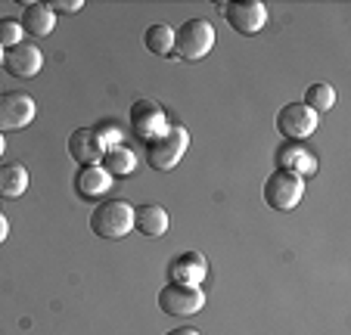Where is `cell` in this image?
<instances>
[{
    "label": "cell",
    "instance_id": "1",
    "mask_svg": "<svg viewBox=\"0 0 351 335\" xmlns=\"http://www.w3.org/2000/svg\"><path fill=\"white\" fill-rule=\"evenodd\" d=\"M90 230L99 239H125L134 230V205L125 199H109L90 214Z\"/></svg>",
    "mask_w": 351,
    "mask_h": 335
},
{
    "label": "cell",
    "instance_id": "2",
    "mask_svg": "<svg viewBox=\"0 0 351 335\" xmlns=\"http://www.w3.org/2000/svg\"><path fill=\"white\" fill-rule=\"evenodd\" d=\"M186 146H190V134L180 125H168V131L162 137L146 143V162L153 164L156 171H171L178 168V162L184 158Z\"/></svg>",
    "mask_w": 351,
    "mask_h": 335
},
{
    "label": "cell",
    "instance_id": "3",
    "mask_svg": "<svg viewBox=\"0 0 351 335\" xmlns=\"http://www.w3.org/2000/svg\"><path fill=\"white\" fill-rule=\"evenodd\" d=\"M215 47V28L208 19H186L174 32V53L184 62H199Z\"/></svg>",
    "mask_w": 351,
    "mask_h": 335
},
{
    "label": "cell",
    "instance_id": "4",
    "mask_svg": "<svg viewBox=\"0 0 351 335\" xmlns=\"http://www.w3.org/2000/svg\"><path fill=\"white\" fill-rule=\"evenodd\" d=\"M128 127H131V134L137 140L149 143V140L162 137V134L168 131V121L156 99H137V103L131 106V112H128Z\"/></svg>",
    "mask_w": 351,
    "mask_h": 335
},
{
    "label": "cell",
    "instance_id": "5",
    "mask_svg": "<svg viewBox=\"0 0 351 335\" xmlns=\"http://www.w3.org/2000/svg\"><path fill=\"white\" fill-rule=\"evenodd\" d=\"M305 196V180L289 171H274L265 180V202L274 211H292Z\"/></svg>",
    "mask_w": 351,
    "mask_h": 335
},
{
    "label": "cell",
    "instance_id": "6",
    "mask_svg": "<svg viewBox=\"0 0 351 335\" xmlns=\"http://www.w3.org/2000/svg\"><path fill=\"white\" fill-rule=\"evenodd\" d=\"M221 13H224V19L230 22L233 32L245 34V38L258 34L267 22V10L261 0H233V3H221Z\"/></svg>",
    "mask_w": 351,
    "mask_h": 335
},
{
    "label": "cell",
    "instance_id": "7",
    "mask_svg": "<svg viewBox=\"0 0 351 335\" xmlns=\"http://www.w3.org/2000/svg\"><path fill=\"white\" fill-rule=\"evenodd\" d=\"M159 308L171 317H193L206 308V292L199 289V286L168 283L159 292Z\"/></svg>",
    "mask_w": 351,
    "mask_h": 335
},
{
    "label": "cell",
    "instance_id": "8",
    "mask_svg": "<svg viewBox=\"0 0 351 335\" xmlns=\"http://www.w3.org/2000/svg\"><path fill=\"white\" fill-rule=\"evenodd\" d=\"M317 119L305 103H289L277 112V131L283 134L289 143H302L305 137H311L317 131Z\"/></svg>",
    "mask_w": 351,
    "mask_h": 335
},
{
    "label": "cell",
    "instance_id": "9",
    "mask_svg": "<svg viewBox=\"0 0 351 335\" xmlns=\"http://www.w3.org/2000/svg\"><path fill=\"white\" fill-rule=\"evenodd\" d=\"M34 112H38V106H34V99L28 93H19V90L3 93L0 97V134L28 127L34 121Z\"/></svg>",
    "mask_w": 351,
    "mask_h": 335
},
{
    "label": "cell",
    "instance_id": "10",
    "mask_svg": "<svg viewBox=\"0 0 351 335\" xmlns=\"http://www.w3.org/2000/svg\"><path fill=\"white\" fill-rule=\"evenodd\" d=\"M106 140L97 134V127H78V131L69 137V156L81 164H99L106 156Z\"/></svg>",
    "mask_w": 351,
    "mask_h": 335
},
{
    "label": "cell",
    "instance_id": "11",
    "mask_svg": "<svg viewBox=\"0 0 351 335\" xmlns=\"http://www.w3.org/2000/svg\"><path fill=\"white\" fill-rule=\"evenodd\" d=\"M3 66H7V72L13 75V78H34V75L40 72V66H44V53L38 50L34 44H16L10 47V53L3 56Z\"/></svg>",
    "mask_w": 351,
    "mask_h": 335
},
{
    "label": "cell",
    "instance_id": "12",
    "mask_svg": "<svg viewBox=\"0 0 351 335\" xmlns=\"http://www.w3.org/2000/svg\"><path fill=\"white\" fill-rule=\"evenodd\" d=\"M208 273V264H206V255H199V251H184L171 261L168 267V276H171V283H180V286H202Z\"/></svg>",
    "mask_w": 351,
    "mask_h": 335
},
{
    "label": "cell",
    "instance_id": "13",
    "mask_svg": "<svg viewBox=\"0 0 351 335\" xmlns=\"http://www.w3.org/2000/svg\"><path fill=\"white\" fill-rule=\"evenodd\" d=\"M22 32H28L32 38H47L53 34L56 13L50 3H22Z\"/></svg>",
    "mask_w": 351,
    "mask_h": 335
},
{
    "label": "cell",
    "instance_id": "14",
    "mask_svg": "<svg viewBox=\"0 0 351 335\" xmlns=\"http://www.w3.org/2000/svg\"><path fill=\"white\" fill-rule=\"evenodd\" d=\"M75 190L84 199H99L103 193L112 190V174H109L103 164H84V168L75 174Z\"/></svg>",
    "mask_w": 351,
    "mask_h": 335
},
{
    "label": "cell",
    "instance_id": "15",
    "mask_svg": "<svg viewBox=\"0 0 351 335\" xmlns=\"http://www.w3.org/2000/svg\"><path fill=\"white\" fill-rule=\"evenodd\" d=\"M134 227H137L143 236H165L168 230V211L162 205H143V208H134Z\"/></svg>",
    "mask_w": 351,
    "mask_h": 335
},
{
    "label": "cell",
    "instance_id": "16",
    "mask_svg": "<svg viewBox=\"0 0 351 335\" xmlns=\"http://www.w3.org/2000/svg\"><path fill=\"white\" fill-rule=\"evenodd\" d=\"M277 158H280V171H289V174H295V177L317 171V162H314V156L308 149H302L298 143L283 146V149L277 152Z\"/></svg>",
    "mask_w": 351,
    "mask_h": 335
},
{
    "label": "cell",
    "instance_id": "17",
    "mask_svg": "<svg viewBox=\"0 0 351 335\" xmlns=\"http://www.w3.org/2000/svg\"><path fill=\"white\" fill-rule=\"evenodd\" d=\"M25 190H28L25 164H19V162L0 164V196L3 199H19Z\"/></svg>",
    "mask_w": 351,
    "mask_h": 335
},
{
    "label": "cell",
    "instance_id": "18",
    "mask_svg": "<svg viewBox=\"0 0 351 335\" xmlns=\"http://www.w3.org/2000/svg\"><path fill=\"white\" fill-rule=\"evenodd\" d=\"M143 44H146V50L156 53V56H171L174 53V28H168L165 22H156V25L146 28Z\"/></svg>",
    "mask_w": 351,
    "mask_h": 335
},
{
    "label": "cell",
    "instance_id": "19",
    "mask_svg": "<svg viewBox=\"0 0 351 335\" xmlns=\"http://www.w3.org/2000/svg\"><path fill=\"white\" fill-rule=\"evenodd\" d=\"M134 164H137V156L125 146H109L106 156H103V168H106L112 177H125V174L134 171Z\"/></svg>",
    "mask_w": 351,
    "mask_h": 335
},
{
    "label": "cell",
    "instance_id": "20",
    "mask_svg": "<svg viewBox=\"0 0 351 335\" xmlns=\"http://www.w3.org/2000/svg\"><path fill=\"white\" fill-rule=\"evenodd\" d=\"M305 106L314 112V115H320V112H330L332 106H336V90H332L330 84H324V81H317V84L308 87Z\"/></svg>",
    "mask_w": 351,
    "mask_h": 335
},
{
    "label": "cell",
    "instance_id": "21",
    "mask_svg": "<svg viewBox=\"0 0 351 335\" xmlns=\"http://www.w3.org/2000/svg\"><path fill=\"white\" fill-rule=\"evenodd\" d=\"M22 22L19 19H0V47H16L22 44Z\"/></svg>",
    "mask_w": 351,
    "mask_h": 335
},
{
    "label": "cell",
    "instance_id": "22",
    "mask_svg": "<svg viewBox=\"0 0 351 335\" xmlns=\"http://www.w3.org/2000/svg\"><path fill=\"white\" fill-rule=\"evenodd\" d=\"M81 7V0H53V13H78Z\"/></svg>",
    "mask_w": 351,
    "mask_h": 335
},
{
    "label": "cell",
    "instance_id": "23",
    "mask_svg": "<svg viewBox=\"0 0 351 335\" xmlns=\"http://www.w3.org/2000/svg\"><path fill=\"white\" fill-rule=\"evenodd\" d=\"M165 335H202V332L193 329V326H178V329H171V332H165Z\"/></svg>",
    "mask_w": 351,
    "mask_h": 335
},
{
    "label": "cell",
    "instance_id": "24",
    "mask_svg": "<svg viewBox=\"0 0 351 335\" xmlns=\"http://www.w3.org/2000/svg\"><path fill=\"white\" fill-rule=\"evenodd\" d=\"M7 236H10V221L3 214H0V245L7 243Z\"/></svg>",
    "mask_w": 351,
    "mask_h": 335
},
{
    "label": "cell",
    "instance_id": "25",
    "mask_svg": "<svg viewBox=\"0 0 351 335\" xmlns=\"http://www.w3.org/2000/svg\"><path fill=\"white\" fill-rule=\"evenodd\" d=\"M3 149H7V140H3V134H0V156H3Z\"/></svg>",
    "mask_w": 351,
    "mask_h": 335
},
{
    "label": "cell",
    "instance_id": "26",
    "mask_svg": "<svg viewBox=\"0 0 351 335\" xmlns=\"http://www.w3.org/2000/svg\"><path fill=\"white\" fill-rule=\"evenodd\" d=\"M0 66H3V47H0Z\"/></svg>",
    "mask_w": 351,
    "mask_h": 335
},
{
    "label": "cell",
    "instance_id": "27",
    "mask_svg": "<svg viewBox=\"0 0 351 335\" xmlns=\"http://www.w3.org/2000/svg\"><path fill=\"white\" fill-rule=\"evenodd\" d=\"M0 199H3V196H0Z\"/></svg>",
    "mask_w": 351,
    "mask_h": 335
}]
</instances>
